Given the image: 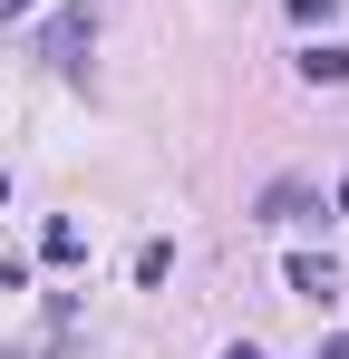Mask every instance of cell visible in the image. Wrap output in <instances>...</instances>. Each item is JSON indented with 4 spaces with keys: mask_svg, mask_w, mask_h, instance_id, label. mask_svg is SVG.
<instances>
[{
    "mask_svg": "<svg viewBox=\"0 0 349 359\" xmlns=\"http://www.w3.org/2000/svg\"><path fill=\"white\" fill-rule=\"evenodd\" d=\"M252 214H262V224H310V214H320V194H310L301 175H282V184H262V204H252Z\"/></svg>",
    "mask_w": 349,
    "mask_h": 359,
    "instance_id": "7a4b0ae2",
    "label": "cell"
},
{
    "mask_svg": "<svg viewBox=\"0 0 349 359\" xmlns=\"http://www.w3.org/2000/svg\"><path fill=\"white\" fill-rule=\"evenodd\" d=\"M301 78H310V88H349V39H320V49H301Z\"/></svg>",
    "mask_w": 349,
    "mask_h": 359,
    "instance_id": "3957f363",
    "label": "cell"
},
{
    "mask_svg": "<svg viewBox=\"0 0 349 359\" xmlns=\"http://www.w3.org/2000/svg\"><path fill=\"white\" fill-rule=\"evenodd\" d=\"M0 20H29V0H0Z\"/></svg>",
    "mask_w": 349,
    "mask_h": 359,
    "instance_id": "ba28073f",
    "label": "cell"
},
{
    "mask_svg": "<svg viewBox=\"0 0 349 359\" xmlns=\"http://www.w3.org/2000/svg\"><path fill=\"white\" fill-rule=\"evenodd\" d=\"M291 292H301V301H330V292H340V272H330L320 252H291Z\"/></svg>",
    "mask_w": 349,
    "mask_h": 359,
    "instance_id": "277c9868",
    "label": "cell"
},
{
    "mask_svg": "<svg viewBox=\"0 0 349 359\" xmlns=\"http://www.w3.org/2000/svg\"><path fill=\"white\" fill-rule=\"evenodd\" d=\"M224 359H262V350H252V340H233V350H224Z\"/></svg>",
    "mask_w": 349,
    "mask_h": 359,
    "instance_id": "9c48e42d",
    "label": "cell"
},
{
    "mask_svg": "<svg viewBox=\"0 0 349 359\" xmlns=\"http://www.w3.org/2000/svg\"><path fill=\"white\" fill-rule=\"evenodd\" d=\"M39 252H49V262H78V252H88V233H78V224H49V233H39Z\"/></svg>",
    "mask_w": 349,
    "mask_h": 359,
    "instance_id": "5b68a950",
    "label": "cell"
},
{
    "mask_svg": "<svg viewBox=\"0 0 349 359\" xmlns=\"http://www.w3.org/2000/svg\"><path fill=\"white\" fill-rule=\"evenodd\" d=\"M320 359H349V330H330V340H320Z\"/></svg>",
    "mask_w": 349,
    "mask_h": 359,
    "instance_id": "52a82bcc",
    "label": "cell"
},
{
    "mask_svg": "<svg viewBox=\"0 0 349 359\" xmlns=\"http://www.w3.org/2000/svg\"><path fill=\"white\" fill-rule=\"evenodd\" d=\"M88 39H97V10H88V0H68L49 29H39V59H49L58 78H78V68H88Z\"/></svg>",
    "mask_w": 349,
    "mask_h": 359,
    "instance_id": "6da1fadb",
    "label": "cell"
},
{
    "mask_svg": "<svg viewBox=\"0 0 349 359\" xmlns=\"http://www.w3.org/2000/svg\"><path fill=\"white\" fill-rule=\"evenodd\" d=\"M340 224H349V175H340Z\"/></svg>",
    "mask_w": 349,
    "mask_h": 359,
    "instance_id": "30bf717a",
    "label": "cell"
},
{
    "mask_svg": "<svg viewBox=\"0 0 349 359\" xmlns=\"http://www.w3.org/2000/svg\"><path fill=\"white\" fill-rule=\"evenodd\" d=\"M0 204H10V175H0Z\"/></svg>",
    "mask_w": 349,
    "mask_h": 359,
    "instance_id": "8fae6325",
    "label": "cell"
},
{
    "mask_svg": "<svg viewBox=\"0 0 349 359\" xmlns=\"http://www.w3.org/2000/svg\"><path fill=\"white\" fill-rule=\"evenodd\" d=\"M330 10H340V0H291V20H330Z\"/></svg>",
    "mask_w": 349,
    "mask_h": 359,
    "instance_id": "8992f818",
    "label": "cell"
}]
</instances>
